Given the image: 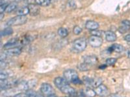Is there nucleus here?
Instances as JSON below:
<instances>
[{"label": "nucleus", "instance_id": "obj_3", "mask_svg": "<svg viewBox=\"0 0 130 97\" xmlns=\"http://www.w3.org/2000/svg\"><path fill=\"white\" fill-rule=\"evenodd\" d=\"M27 18L25 16H16L7 21V25L8 26H18L25 23Z\"/></svg>", "mask_w": 130, "mask_h": 97}, {"label": "nucleus", "instance_id": "obj_27", "mask_svg": "<svg viewBox=\"0 0 130 97\" xmlns=\"http://www.w3.org/2000/svg\"><path fill=\"white\" fill-rule=\"evenodd\" d=\"M105 62H106V64H107L108 65H114L117 62V59L115 58H108L107 59Z\"/></svg>", "mask_w": 130, "mask_h": 97}, {"label": "nucleus", "instance_id": "obj_25", "mask_svg": "<svg viewBox=\"0 0 130 97\" xmlns=\"http://www.w3.org/2000/svg\"><path fill=\"white\" fill-rule=\"evenodd\" d=\"M90 65L85 63H81V64L78 65V69L81 70V71H87V70H89V69H90Z\"/></svg>", "mask_w": 130, "mask_h": 97}, {"label": "nucleus", "instance_id": "obj_24", "mask_svg": "<svg viewBox=\"0 0 130 97\" xmlns=\"http://www.w3.org/2000/svg\"><path fill=\"white\" fill-rule=\"evenodd\" d=\"M58 34L62 38H65V37H67L68 36V32L66 29L60 28L58 30Z\"/></svg>", "mask_w": 130, "mask_h": 97}, {"label": "nucleus", "instance_id": "obj_13", "mask_svg": "<svg viewBox=\"0 0 130 97\" xmlns=\"http://www.w3.org/2000/svg\"><path fill=\"white\" fill-rule=\"evenodd\" d=\"M85 27L90 31H94L98 29L99 27V24L94 21H88L85 24Z\"/></svg>", "mask_w": 130, "mask_h": 97}, {"label": "nucleus", "instance_id": "obj_14", "mask_svg": "<svg viewBox=\"0 0 130 97\" xmlns=\"http://www.w3.org/2000/svg\"><path fill=\"white\" fill-rule=\"evenodd\" d=\"M105 36L107 41H109V42H112L117 40V35L115 34V33H114L112 31H107L105 32Z\"/></svg>", "mask_w": 130, "mask_h": 97}, {"label": "nucleus", "instance_id": "obj_18", "mask_svg": "<svg viewBox=\"0 0 130 97\" xmlns=\"http://www.w3.org/2000/svg\"><path fill=\"white\" fill-rule=\"evenodd\" d=\"M16 14H18V16H26L27 14H29V10L28 7H22L18 9L16 12Z\"/></svg>", "mask_w": 130, "mask_h": 97}, {"label": "nucleus", "instance_id": "obj_26", "mask_svg": "<svg viewBox=\"0 0 130 97\" xmlns=\"http://www.w3.org/2000/svg\"><path fill=\"white\" fill-rule=\"evenodd\" d=\"M9 78V74L7 71H1V73H0V79L1 80H7Z\"/></svg>", "mask_w": 130, "mask_h": 97}, {"label": "nucleus", "instance_id": "obj_37", "mask_svg": "<svg viewBox=\"0 0 130 97\" xmlns=\"http://www.w3.org/2000/svg\"><path fill=\"white\" fill-rule=\"evenodd\" d=\"M3 18V13H1V18H0V19L2 20V18Z\"/></svg>", "mask_w": 130, "mask_h": 97}, {"label": "nucleus", "instance_id": "obj_5", "mask_svg": "<svg viewBox=\"0 0 130 97\" xmlns=\"http://www.w3.org/2000/svg\"><path fill=\"white\" fill-rule=\"evenodd\" d=\"M40 91L43 94L46 96L51 95L52 94H54V90L52 87V85L49 84H42L40 86Z\"/></svg>", "mask_w": 130, "mask_h": 97}, {"label": "nucleus", "instance_id": "obj_34", "mask_svg": "<svg viewBox=\"0 0 130 97\" xmlns=\"http://www.w3.org/2000/svg\"><path fill=\"white\" fill-rule=\"evenodd\" d=\"M124 40H126V41H128V42H130V34H127L126 36L124 37Z\"/></svg>", "mask_w": 130, "mask_h": 97}, {"label": "nucleus", "instance_id": "obj_2", "mask_svg": "<svg viewBox=\"0 0 130 97\" xmlns=\"http://www.w3.org/2000/svg\"><path fill=\"white\" fill-rule=\"evenodd\" d=\"M87 45V43L85 39L81 38L75 40L73 42V49L77 53H81L85 49Z\"/></svg>", "mask_w": 130, "mask_h": 97}, {"label": "nucleus", "instance_id": "obj_15", "mask_svg": "<svg viewBox=\"0 0 130 97\" xmlns=\"http://www.w3.org/2000/svg\"><path fill=\"white\" fill-rule=\"evenodd\" d=\"M109 51H110V53L111 51H115L116 53H120L124 51V47L120 44H113L109 48Z\"/></svg>", "mask_w": 130, "mask_h": 97}, {"label": "nucleus", "instance_id": "obj_36", "mask_svg": "<svg viewBox=\"0 0 130 97\" xmlns=\"http://www.w3.org/2000/svg\"><path fill=\"white\" fill-rule=\"evenodd\" d=\"M47 97H57V96L55 94H51V95L47 96Z\"/></svg>", "mask_w": 130, "mask_h": 97}, {"label": "nucleus", "instance_id": "obj_23", "mask_svg": "<svg viewBox=\"0 0 130 97\" xmlns=\"http://www.w3.org/2000/svg\"><path fill=\"white\" fill-rule=\"evenodd\" d=\"M102 83V79L100 78H97L95 79H92V87H97L99 85H100Z\"/></svg>", "mask_w": 130, "mask_h": 97}, {"label": "nucleus", "instance_id": "obj_11", "mask_svg": "<svg viewBox=\"0 0 130 97\" xmlns=\"http://www.w3.org/2000/svg\"><path fill=\"white\" fill-rule=\"evenodd\" d=\"M83 62L84 63H87V64L89 65H94L96 64L98 62L97 58L95 56H85L83 57Z\"/></svg>", "mask_w": 130, "mask_h": 97}, {"label": "nucleus", "instance_id": "obj_16", "mask_svg": "<svg viewBox=\"0 0 130 97\" xmlns=\"http://www.w3.org/2000/svg\"><path fill=\"white\" fill-rule=\"evenodd\" d=\"M19 45L18 43V41H17L16 40H11V41H9L7 43L4 45L3 47L5 49H9V48H14V47H17V46Z\"/></svg>", "mask_w": 130, "mask_h": 97}, {"label": "nucleus", "instance_id": "obj_20", "mask_svg": "<svg viewBox=\"0 0 130 97\" xmlns=\"http://www.w3.org/2000/svg\"><path fill=\"white\" fill-rule=\"evenodd\" d=\"M13 33V30L10 27H7L3 31H1V37L5 36H9L12 34Z\"/></svg>", "mask_w": 130, "mask_h": 97}, {"label": "nucleus", "instance_id": "obj_12", "mask_svg": "<svg viewBox=\"0 0 130 97\" xmlns=\"http://www.w3.org/2000/svg\"><path fill=\"white\" fill-rule=\"evenodd\" d=\"M22 53L20 48L18 47H14V48H9V49H7L6 51L5 52V53L6 54L7 56H18Z\"/></svg>", "mask_w": 130, "mask_h": 97}, {"label": "nucleus", "instance_id": "obj_21", "mask_svg": "<svg viewBox=\"0 0 130 97\" xmlns=\"http://www.w3.org/2000/svg\"><path fill=\"white\" fill-rule=\"evenodd\" d=\"M84 93L86 96H87L89 97H94L96 94L95 91L92 89L90 87H87L84 90Z\"/></svg>", "mask_w": 130, "mask_h": 97}, {"label": "nucleus", "instance_id": "obj_7", "mask_svg": "<svg viewBox=\"0 0 130 97\" xmlns=\"http://www.w3.org/2000/svg\"><path fill=\"white\" fill-rule=\"evenodd\" d=\"M54 84L55 86L57 87L59 89H61L62 87H63L64 85L68 84V82L64 78L62 77H57L54 80Z\"/></svg>", "mask_w": 130, "mask_h": 97}, {"label": "nucleus", "instance_id": "obj_39", "mask_svg": "<svg viewBox=\"0 0 130 97\" xmlns=\"http://www.w3.org/2000/svg\"><path fill=\"white\" fill-rule=\"evenodd\" d=\"M16 2H21V1H23V0H16Z\"/></svg>", "mask_w": 130, "mask_h": 97}, {"label": "nucleus", "instance_id": "obj_38", "mask_svg": "<svg viewBox=\"0 0 130 97\" xmlns=\"http://www.w3.org/2000/svg\"><path fill=\"white\" fill-rule=\"evenodd\" d=\"M128 58H130V51H129L128 53Z\"/></svg>", "mask_w": 130, "mask_h": 97}, {"label": "nucleus", "instance_id": "obj_40", "mask_svg": "<svg viewBox=\"0 0 130 97\" xmlns=\"http://www.w3.org/2000/svg\"><path fill=\"white\" fill-rule=\"evenodd\" d=\"M65 97H72L71 96H65Z\"/></svg>", "mask_w": 130, "mask_h": 97}, {"label": "nucleus", "instance_id": "obj_8", "mask_svg": "<svg viewBox=\"0 0 130 97\" xmlns=\"http://www.w3.org/2000/svg\"><path fill=\"white\" fill-rule=\"evenodd\" d=\"M28 9L29 10V14L31 16H37L40 12V7L38 5L33 4V3H31L28 5Z\"/></svg>", "mask_w": 130, "mask_h": 97}, {"label": "nucleus", "instance_id": "obj_4", "mask_svg": "<svg viewBox=\"0 0 130 97\" xmlns=\"http://www.w3.org/2000/svg\"><path fill=\"white\" fill-rule=\"evenodd\" d=\"M89 44L93 47H99L102 45L103 40L100 36H91L89 39Z\"/></svg>", "mask_w": 130, "mask_h": 97}, {"label": "nucleus", "instance_id": "obj_10", "mask_svg": "<svg viewBox=\"0 0 130 97\" xmlns=\"http://www.w3.org/2000/svg\"><path fill=\"white\" fill-rule=\"evenodd\" d=\"M130 29V21L129 20H124L121 22V25L118 29V31L121 33L124 34L125 32Z\"/></svg>", "mask_w": 130, "mask_h": 97}, {"label": "nucleus", "instance_id": "obj_29", "mask_svg": "<svg viewBox=\"0 0 130 97\" xmlns=\"http://www.w3.org/2000/svg\"><path fill=\"white\" fill-rule=\"evenodd\" d=\"M81 31H82V29H81V27H79V26L74 27V30H73V32H74V33L75 34H76V35H78V34H79L81 32Z\"/></svg>", "mask_w": 130, "mask_h": 97}, {"label": "nucleus", "instance_id": "obj_30", "mask_svg": "<svg viewBox=\"0 0 130 97\" xmlns=\"http://www.w3.org/2000/svg\"><path fill=\"white\" fill-rule=\"evenodd\" d=\"M90 33L92 36H101L102 35V31H98L96 30H94V31H90Z\"/></svg>", "mask_w": 130, "mask_h": 97}, {"label": "nucleus", "instance_id": "obj_28", "mask_svg": "<svg viewBox=\"0 0 130 97\" xmlns=\"http://www.w3.org/2000/svg\"><path fill=\"white\" fill-rule=\"evenodd\" d=\"M83 83L87 85H92V78H89V77H85L83 79Z\"/></svg>", "mask_w": 130, "mask_h": 97}, {"label": "nucleus", "instance_id": "obj_1", "mask_svg": "<svg viewBox=\"0 0 130 97\" xmlns=\"http://www.w3.org/2000/svg\"><path fill=\"white\" fill-rule=\"evenodd\" d=\"M64 77L68 82L73 83L74 84H81V81L79 79L78 74L75 70L68 69L64 72Z\"/></svg>", "mask_w": 130, "mask_h": 97}, {"label": "nucleus", "instance_id": "obj_17", "mask_svg": "<svg viewBox=\"0 0 130 97\" xmlns=\"http://www.w3.org/2000/svg\"><path fill=\"white\" fill-rule=\"evenodd\" d=\"M17 7H18V3H17V2H11L7 7L5 12H7V13H10V12H13L14 10H16Z\"/></svg>", "mask_w": 130, "mask_h": 97}, {"label": "nucleus", "instance_id": "obj_32", "mask_svg": "<svg viewBox=\"0 0 130 97\" xmlns=\"http://www.w3.org/2000/svg\"><path fill=\"white\" fill-rule=\"evenodd\" d=\"M85 94L84 91H79L78 93H76L75 97H85Z\"/></svg>", "mask_w": 130, "mask_h": 97}, {"label": "nucleus", "instance_id": "obj_19", "mask_svg": "<svg viewBox=\"0 0 130 97\" xmlns=\"http://www.w3.org/2000/svg\"><path fill=\"white\" fill-rule=\"evenodd\" d=\"M35 3L39 6L47 7L51 3V0H35Z\"/></svg>", "mask_w": 130, "mask_h": 97}, {"label": "nucleus", "instance_id": "obj_9", "mask_svg": "<svg viewBox=\"0 0 130 97\" xmlns=\"http://www.w3.org/2000/svg\"><path fill=\"white\" fill-rule=\"evenodd\" d=\"M14 84H15V82L14 80H10L8 79L1 80V90L2 91L9 89Z\"/></svg>", "mask_w": 130, "mask_h": 97}, {"label": "nucleus", "instance_id": "obj_31", "mask_svg": "<svg viewBox=\"0 0 130 97\" xmlns=\"http://www.w3.org/2000/svg\"><path fill=\"white\" fill-rule=\"evenodd\" d=\"M8 3H5V4L1 5L0 6V12L1 13H3V12H5V10L7 9V7L8 6Z\"/></svg>", "mask_w": 130, "mask_h": 97}, {"label": "nucleus", "instance_id": "obj_6", "mask_svg": "<svg viewBox=\"0 0 130 97\" xmlns=\"http://www.w3.org/2000/svg\"><path fill=\"white\" fill-rule=\"evenodd\" d=\"M95 92H96V94H98V95L100 96L104 97L109 95V91H108V89L107 88V87L105 85H103V84H101V85H99L98 87H96Z\"/></svg>", "mask_w": 130, "mask_h": 97}, {"label": "nucleus", "instance_id": "obj_35", "mask_svg": "<svg viewBox=\"0 0 130 97\" xmlns=\"http://www.w3.org/2000/svg\"><path fill=\"white\" fill-rule=\"evenodd\" d=\"M108 97H120V96L118 94H111V95L108 96Z\"/></svg>", "mask_w": 130, "mask_h": 97}, {"label": "nucleus", "instance_id": "obj_33", "mask_svg": "<svg viewBox=\"0 0 130 97\" xmlns=\"http://www.w3.org/2000/svg\"><path fill=\"white\" fill-rule=\"evenodd\" d=\"M69 5L70 7H71L72 8H75L76 7V5H75V2L74 1H70L69 2Z\"/></svg>", "mask_w": 130, "mask_h": 97}, {"label": "nucleus", "instance_id": "obj_22", "mask_svg": "<svg viewBox=\"0 0 130 97\" xmlns=\"http://www.w3.org/2000/svg\"><path fill=\"white\" fill-rule=\"evenodd\" d=\"M26 94L28 97H44L41 94L37 93L35 91H32L31 89H29L26 91Z\"/></svg>", "mask_w": 130, "mask_h": 97}]
</instances>
